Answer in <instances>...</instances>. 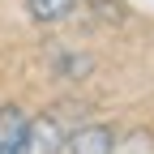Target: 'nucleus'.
<instances>
[{
	"label": "nucleus",
	"mask_w": 154,
	"mask_h": 154,
	"mask_svg": "<svg viewBox=\"0 0 154 154\" xmlns=\"http://www.w3.org/2000/svg\"><path fill=\"white\" fill-rule=\"evenodd\" d=\"M69 146H73V154H111V150H116V137H111V128L90 124V128H82V133H73Z\"/></svg>",
	"instance_id": "f03ea898"
},
{
	"label": "nucleus",
	"mask_w": 154,
	"mask_h": 154,
	"mask_svg": "<svg viewBox=\"0 0 154 154\" xmlns=\"http://www.w3.org/2000/svg\"><path fill=\"white\" fill-rule=\"evenodd\" d=\"M0 154H30V120L22 107H0Z\"/></svg>",
	"instance_id": "f257e3e1"
},
{
	"label": "nucleus",
	"mask_w": 154,
	"mask_h": 154,
	"mask_svg": "<svg viewBox=\"0 0 154 154\" xmlns=\"http://www.w3.org/2000/svg\"><path fill=\"white\" fill-rule=\"evenodd\" d=\"M94 5H99V13H103V17H116V22L124 17V5H120V0H94Z\"/></svg>",
	"instance_id": "20e7f679"
},
{
	"label": "nucleus",
	"mask_w": 154,
	"mask_h": 154,
	"mask_svg": "<svg viewBox=\"0 0 154 154\" xmlns=\"http://www.w3.org/2000/svg\"><path fill=\"white\" fill-rule=\"evenodd\" d=\"M26 9L34 22H64V17H73L77 0H26Z\"/></svg>",
	"instance_id": "7ed1b4c3"
}]
</instances>
